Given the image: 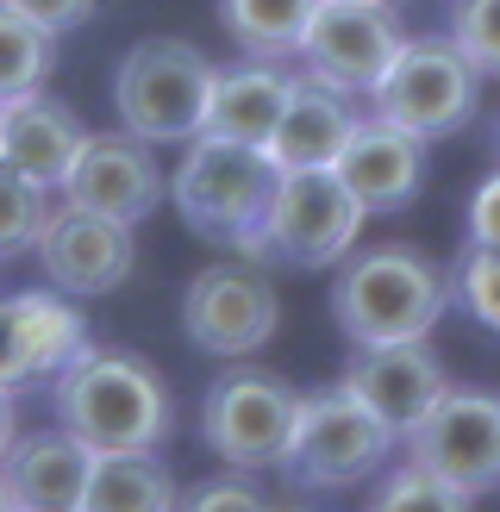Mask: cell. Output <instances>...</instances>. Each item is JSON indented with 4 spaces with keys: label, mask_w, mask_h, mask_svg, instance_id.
<instances>
[{
    "label": "cell",
    "mask_w": 500,
    "mask_h": 512,
    "mask_svg": "<svg viewBox=\"0 0 500 512\" xmlns=\"http://www.w3.org/2000/svg\"><path fill=\"white\" fill-rule=\"evenodd\" d=\"M50 406H57V425L75 431L94 456L157 450L175 425L169 381L150 369L144 356L100 350V344H82L50 375Z\"/></svg>",
    "instance_id": "1"
},
{
    "label": "cell",
    "mask_w": 500,
    "mask_h": 512,
    "mask_svg": "<svg viewBox=\"0 0 500 512\" xmlns=\"http://www.w3.org/2000/svg\"><path fill=\"white\" fill-rule=\"evenodd\" d=\"M269 194H275V163L257 144L219 138V132H194L169 175V200L188 232L238 256H257V263H269V244H263Z\"/></svg>",
    "instance_id": "2"
},
{
    "label": "cell",
    "mask_w": 500,
    "mask_h": 512,
    "mask_svg": "<svg viewBox=\"0 0 500 512\" xmlns=\"http://www.w3.org/2000/svg\"><path fill=\"white\" fill-rule=\"evenodd\" d=\"M444 313H450V275L407 244H375L363 256H344L332 281V319L350 338V350L419 344L438 331Z\"/></svg>",
    "instance_id": "3"
},
{
    "label": "cell",
    "mask_w": 500,
    "mask_h": 512,
    "mask_svg": "<svg viewBox=\"0 0 500 512\" xmlns=\"http://www.w3.org/2000/svg\"><path fill=\"white\" fill-rule=\"evenodd\" d=\"M219 63L188 38H138L113 69V113L119 132L157 144H188L194 132H207Z\"/></svg>",
    "instance_id": "4"
},
{
    "label": "cell",
    "mask_w": 500,
    "mask_h": 512,
    "mask_svg": "<svg viewBox=\"0 0 500 512\" xmlns=\"http://www.w3.org/2000/svg\"><path fill=\"white\" fill-rule=\"evenodd\" d=\"M475 100H482V75L450 38H407L382 69V82L369 88L375 119L400 125L419 144L463 132L475 119Z\"/></svg>",
    "instance_id": "5"
},
{
    "label": "cell",
    "mask_w": 500,
    "mask_h": 512,
    "mask_svg": "<svg viewBox=\"0 0 500 512\" xmlns=\"http://www.w3.org/2000/svg\"><path fill=\"white\" fill-rule=\"evenodd\" d=\"M394 444L400 438L357 394H344V388L300 394V419H294V438L282 456V475L294 488H357V481L382 475Z\"/></svg>",
    "instance_id": "6"
},
{
    "label": "cell",
    "mask_w": 500,
    "mask_h": 512,
    "mask_svg": "<svg viewBox=\"0 0 500 512\" xmlns=\"http://www.w3.org/2000/svg\"><path fill=\"white\" fill-rule=\"evenodd\" d=\"M300 419V394L269 369H225L200 400V444L225 469H282L288 438Z\"/></svg>",
    "instance_id": "7"
},
{
    "label": "cell",
    "mask_w": 500,
    "mask_h": 512,
    "mask_svg": "<svg viewBox=\"0 0 500 512\" xmlns=\"http://www.w3.org/2000/svg\"><path fill=\"white\" fill-rule=\"evenodd\" d=\"M363 219H369L363 200L338 182V169H288V175H275L263 244L288 269H332L357 250Z\"/></svg>",
    "instance_id": "8"
},
{
    "label": "cell",
    "mask_w": 500,
    "mask_h": 512,
    "mask_svg": "<svg viewBox=\"0 0 500 512\" xmlns=\"http://www.w3.org/2000/svg\"><path fill=\"white\" fill-rule=\"evenodd\" d=\"M407 463L438 475L444 488L482 500L500 488V400L482 388H450L407 438Z\"/></svg>",
    "instance_id": "9"
},
{
    "label": "cell",
    "mask_w": 500,
    "mask_h": 512,
    "mask_svg": "<svg viewBox=\"0 0 500 512\" xmlns=\"http://www.w3.org/2000/svg\"><path fill=\"white\" fill-rule=\"evenodd\" d=\"M275 325H282V294L263 275V263H213L182 294L188 344L207 350V356H225V363L257 356L275 338Z\"/></svg>",
    "instance_id": "10"
},
{
    "label": "cell",
    "mask_w": 500,
    "mask_h": 512,
    "mask_svg": "<svg viewBox=\"0 0 500 512\" xmlns=\"http://www.w3.org/2000/svg\"><path fill=\"white\" fill-rule=\"evenodd\" d=\"M400 44H407V32L394 19V0H319L307 38H300V63L313 82L357 100L382 82Z\"/></svg>",
    "instance_id": "11"
},
{
    "label": "cell",
    "mask_w": 500,
    "mask_h": 512,
    "mask_svg": "<svg viewBox=\"0 0 500 512\" xmlns=\"http://www.w3.org/2000/svg\"><path fill=\"white\" fill-rule=\"evenodd\" d=\"M38 263H44V281L57 294H113L132 281L138 269V238L125 219H107V213H88V207H69L57 200L38 232Z\"/></svg>",
    "instance_id": "12"
},
{
    "label": "cell",
    "mask_w": 500,
    "mask_h": 512,
    "mask_svg": "<svg viewBox=\"0 0 500 512\" xmlns=\"http://www.w3.org/2000/svg\"><path fill=\"white\" fill-rule=\"evenodd\" d=\"M57 194L69 200V207H88V213L138 225V219H150L169 200V175L157 169V157H150L144 138H132V132H88L82 157L69 163Z\"/></svg>",
    "instance_id": "13"
},
{
    "label": "cell",
    "mask_w": 500,
    "mask_h": 512,
    "mask_svg": "<svg viewBox=\"0 0 500 512\" xmlns=\"http://www.w3.org/2000/svg\"><path fill=\"white\" fill-rule=\"evenodd\" d=\"M338 388L357 394L394 438H407V431L450 394V375H444V363L432 356L425 338L419 344H363V350H350Z\"/></svg>",
    "instance_id": "14"
},
{
    "label": "cell",
    "mask_w": 500,
    "mask_h": 512,
    "mask_svg": "<svg viewBox=\"0 0 500 512\" xmlns=\"http://www.w3.org/2000/svg\"><path fill=\"white\" fill-rule=\"evenodd\" d=\"M88 469H94V450L75 431L63 425L19 431L13 450L0 456V488H7V506L19 512H82Z\"/></svg>",
    "instance_id": "15"
},
{
    "label": "cell",
    "mask_w": 500,
    "mask_h": 512,
    "mask_svg": "<svg viewBox=\"0 0 500 512\" xmlns=\"http://www.w3.org/2000/svg\"><path fill=\"white\" fill-rule=\"evenodd\" d=\"M338 182L363 200V213H400L425 182V144L388 119H357V132L338 150Z\"/></svg>",
    "instance_id": "16"
},
{
    "label": "cell",
    "mask_w": 500,
    "mask_h": 512,
    "mask_svg": "<svg viewBox=\"0 0 500 512\" xmlns=\"http://www.w3.org/2000/svg\"><path fill=\"white\" fill-rule=\"evenodd\" d=\"M82 144H88V125L75 119V107L50 100L44 88L13 100V107H0V163L19 169L38 188H63V175L82 157Z\"/></svg>",
    "instance_id": "17"
},
{
    "label": "cell",
    "mask_w": 500,
    "mask_h": 512,
    "mask_svg": "<svg viewBox=\"0 0 500 512\" xmlns=\"http://www.w3.org/2000/svg\"><path fill=\"white\" fill-rule=\"evenodd\" d=\"M350 132H357V107H350V94L313 82V75H294V94H288L282 119H275L263 157L275 163V175H288V169H332Z\"/></svg>",
    "instance_id": "18"
},
{
    "label": "cell",
    "mask_w": 500,
    "mask_h": 512,
    "mask_svg": "<svg viewBox=\"0 0 500 512\" xmlns=\"http://www.w3.org/2000/svg\"><path fill=\"white\" fill-rule=\"evenodd\" d=\"M288 94H294V75L288 69H275L263 57H244L238 69H219L213 107H207V132L263 150L269 132H275V119H282V107H288Z\"/></svg>",
    "instance_id": "19"
},
{
    "label": "cell",
    "mask_w": 500,
    "mask_h": 512,
    "mask_svg": "<svg viewBox=\"0 0 500 512\" xmlns=\"http://www.w3.org/2000/svg\"><path fill=\"white\" fill-rule=\"evenodd\" d=\"M175 506H182V488H175V475L163 469L157 450L94 456L82 512H175Z\"/></svg>",
    "instance_id": "20"
},
{
    "label": "cell",
    "mask_w": 500,
    "mask_h": 512,
    "mask_svg": "<svg viewBox=\"0 0 500 512\" xmlns=\"http://www.w3.org/2000/svg\"><path fill=\"white\" fill-rule=\"evenodd\" d=\"M13 325H19V356H25V381H50L75 350L88 344V319L69 306L57 288H32L13 294Z\"/></svg>",
    "instance_id": "21"
},
{
    "label": "cell",
    "mask_w": 500,
    "mask_h": 512,
    "mask_svg": "<svg viewBox=\"0 0 500 512\" xmlns=\"http://www.w3.org/2000/svg\"><path fill=\"white\" fill-rule=\"evenodd\" d=\"M313 7L319 0H219V25L232 32V44L244 57L282 63V57H300Z\"/></svg>",
    "instance_id": "22"
},
{
    "label": "cell",
    "mask_w": 500,
    "mask_h": 512,
    "mask_svg": "<svg viewBox=\"0 0 500 512\" xmlns=\"http://www.w3.org/2000/svg\"><path fill=\"white\" fill-rule=\"evenodd\" d=\"M57 69V32H44L38 19H25L19 7L0 0V107L38 94Z\"/></svg>",
    "instance_id": "23"
},
{
    "label": "cell",
    "mask_w": 500,
    "mask_h": 512,
    "mask_svg": "<svg viewBox=\"0 0 500 512\" xmlns=\"http://www.w3.org/2000/svg\"><path fill=\"white\" fill-rule=\"evenodd\" d=\"M44 219H50V188L0 163V263H19L25 250H38Z\"/></svg>",
    "instance_id": "24"
},
{
    "label": "cell",
    "mask_w": 500,
    "mask_h": 512,
    "mask_svg": "<svg viewBox=\"0 0 500 512\" xmlns=\"http://www.w3.org/2000/svg\"><path fill=\"white\" fill-rule=\"evenodd\" d=\"M363 512H475V500L457 494V488H444L438 475L400 463L388 481H375V494H369Z\"/></svg>",
    "instance_id": "25"
},
{
    "label": "cell",
    "mask_w": 500,
    "mask_h": 512,
    "mask_svg": "<svg viewBox=\"0 0 500 512\" xmlns=\"http://www.w3.org/2000/svg\"><path fill=\"white\" fill-rule=\"evenodd\" d=\"M450 44L475 63L482 82H500V0H450Z\"/></svg>",
    "instance_id": "26"
},
{
    "label": "cell",
    "mask_w": 500,
    "mask_h": 512,
    "mask_svg": "<svg viewBox=\"0 0 500 512\" xmlns=\"http://www.w3.org/2000/svg\"><path fill=\"white\" fill-rule=\"evenodd\" d=\"M450 300H457L482 331H500V250L469 244L457 275H450Z\"/></svg>",
    "instance_id": "27"
},
{
    "label": "cell",
    "mask_w": 500,
    "mask_h": 512,
    "mask_svg": "<svg viewBox=\"0 0 500 512\" xmlns=\"http://www.w3.org/2000/svg\"><path fill=\"white\" fill-rule=\"evenodd\" d=\"M175 512H275V506L244 481V469H232V475L200 481L194 494H182V506H175Z\"/></svg>",
    "instance_id": "28"
},
{
    "label": "cell",
    "mask_w": 500,
    "mask_h": 512,
    "mask_svg": "<svg viewBox=\"0 0 500 512\" xmlns=\"http://www.w3.org/2000/svg\"><path fill=\"white\" fill-rule=\"evenodd\" d=\"M469 244L500 250V169L469 194Z\"/></svg>",
    "instance_id": "29"
},
{
    "label": "cell",
    "mask_w": 500,
    "mask_h": 512,
    "mask_svg": "<svg viewBox=\"0 0 500 512\" xmlns=\"http://www.w3.org/2000/svg\"><path fill=\"white\" fill-rule=\"evenodd\" d=\"M7 7H19L25 19H38L44 25V32H75V25H82L94 7H100V0H7Z\"/></svg>",
    "instance_id": "30"
},
{
    "label": "cell",
    "mask_w": 500,
    "mask_h": 512,
    "mask_svg": "<svg viewBox=\"0 0 500 512\" xmlns=\"http://www.w3.org/2000/svg\"><path fill=\"white\" fill-rule=\"evenodd\" d=\"M13 438H19V406H13V388H0V456L13 450Z\"/></svg>",
    "instance_id": "31"
},
{
    "label": "cell",
    "mask_w": 500,
    "mask_h": 512,
    "mask_svg": "<svg viewBox=\"0 0 500 512\" xmlns=\"http://www.w3.org/2000/svg\"><path fill=\"white\" fill-rule=\"evenodd\" d=\"M0 506H7V488H0Z\"/></svg>",
    "instance_id": "32"
},
{
    "label": "cell",
    "mask_w": 500,
    "mask_h": 512,
    "mask_svg": "<svg viewBox=\"0 0 500 512\" xmlns=\"http://www.w3.org/2000/svg\"><path fill=\"white\" fill-rule=\"evenodd\" d=\"M0 512H19V506H0Z\"/></svg>",
    "instance_id": "33"
},
{
    "label": "cell",
    "mask_w": 500,
    "mask_h": 512,
    "mask_svg": "<svg viewBox=\"0 0 500 512\" xmlns=\"http://www.w3.org/2000/svg\"><path fill=\"white\" fill-rule=\"evenodd\" d=\"M494 138H500V132H494Z\"/></svg>",
    "instance_id": "34"
}]
</instances>
